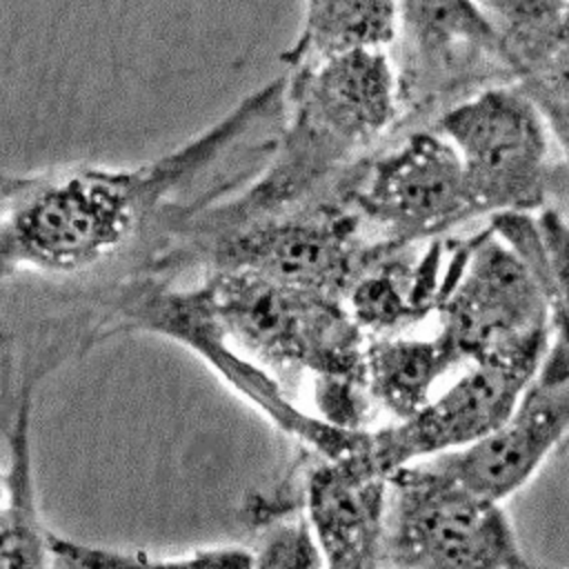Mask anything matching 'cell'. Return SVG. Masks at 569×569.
I'll return each mask as SVG.
<instances>
[{
  "label": "cell",
  "instance_id": "1",
  "mask_svg": "<svg viewBox=\"0 0 569 569\" xmlns=\"http://www.w3.org/2000/svg\"><path fill=\"white\" fill-rule=\"evenodd\" d=\"M282 109L278 76L193 138L136 167L0 169V291L22 276L71 280L140 253L153 271L204 209L264 167Z\"/></svg>",
  "mask_w": 569,
  "mask_h": 569
},
{
  "label": "cell",
  "instance_id": "2",
  "mask_svg": "<svg viewBox=\"0 0 569 569\" xmlns=\"http://www.w3.org/2000/svg\"><path fill=\"white\" fill-rule=\"evenodd\" d=\"M284 111L264 167L240 191L204 209L187 242L322 200L400 109L398 71L387 51H351L289 67Z\"/></svg>",
  "mask_w": 569,
  "mask_h": 569
},
{
  "label": "cell",
  "instance_id": "3",
  "mask_svg": "<svg viewBox=\"0 0 569 569\" xmlns=\"http://www.w3.org/2000/svg\"><path fill=\"white\" fill-rule=\"evenodd\" d=\"M169 282L178 284L229 347L271 373L289 393L302 380L311 387L365 385L369 336L342 298L240 267H207L189 282Z\"/></svg>",
  "mask_w": 569,
  "mask_h": 569
},
{
  "label": "cell",
  "instance_id": "4",
  "mask_svg": "<svg viewBox=\"0 0 569 569\" xmlns=\"http://www.w3.org/2000/svg\"><path fill=\"white\" fill-rule=\"evenodd\" d=\"M433 309L438 338L460 365L551 340V287L545 264L513 249L493 227L445 251Z\"/></svg>",
  "mask_w": 569,
  "mask_h": 569
},
{
  "label": "cell",
  "instance_id": "5",
  "mask_svg": "<svg viewBox=\"0 0 569 569\" xmlns=\"http://www.w3.org/2000/svg\"><path fill=\"white\" fill-rule=\"evenodd\" d=\"M387 567L538 569L502 502L471 491L433 460L407 465L389 478Z\"/></svg>",
  "mask_w": 569,
  "mask_h": 569
},
{
  "label": "cell",
  "instance_id": "6",
  "mask_svg": "<svg viewBox=\"0 0 569 569\" xmlns=\"http://www.w3.org/2000/svg\"><path fill=\"white\" fill-rule=\"evenodd\" d=\"M433 129L456 149L478 216L542 207L553 180V133L522 84L480 89Z\"/></svg>",
  "mask_w": 569,
  "mask_h": 569
},
{
  "label": "cell",
  "instance_id": "7",
  "mask_svg": "<svg viewBox=\"0 0 569 569\" xmlns=\"http://www.w3.org/2000/svg\"><path fill=\"white\" fill-rule=\"evenodd\" d=\"M549 342H529L465 365L418 411L369 427V449L380 467L398 469L469 447L491 433L536 376Z\"/></svg>",
  "mask_w": 569,
  "mask_h": 569
},
{
  "label": "cell",
  "instance_id": "8",
  "mask_svg": "<svg viewBox=\"0 0 569 569\" xmlns=\"http://www.w3.org/2000/svg\"><path fill=\"white\" fill-rule=\"evenodd\" d=\"M365 229L389 249L425 240L476 218L456 149L436 129L411 133L378 158L345 196Z\"/></svg>",
  "mask_w": 569,
  "mask_h": 569
},
{
  "label": "cell",
  "instance_id": "9",
  "mask_svg": "<svg viewBox=\"0 0 569 569\" xmlns=\"http://www.w3.org/2000/svg\"><path fill=\"white\" fill-rule=\"evenodd\" d=\"M569 433V336L551 333L545 358L511 413L485 438L431 458L471 491L505 502Z\"/></svg>",
  "mask_w": 569,
  "mask_h": 569
},
{
  "label": "cell",
  "instance_id": "10",
  "mask_svg": "<svg viewBox=\"0 0 569 569\" xmlns=\"http://www.w3.org/2000/svg\"><path fill=\"white\" fill-rule=\"evenodd\" d=\"M389 473L369 449V427L338 458H316L305 476V522L320 569H387Z\"/></svg>",
  "mask_w": 569,
  "mask_h": 569
},
{
  "label": "cell",
  "instance_id": "11",
  "mask_svg": "<svg viewBox=\"0 0 569 569\" xmlns=\"http://www.w3.org/2000/svg\"><path fill=\"white\" fill-rule=\"evenodd\" d=\"M396 9L405 49L400 100L407 91L451 87L485 67L511 71L493 27L473 0H396Z\"/></svg>",
  "mask_w": 569,
  "mask_h": 569
},
{
  "label": "cell",
  "instance_id": "12",
  "mask_svg": "<svg viewBox=\"0 0 569 569\" xmlns=\"http://www.w3.org/2000/svg\"><path fill=\"white\" fill-rule=\"evenodd\" d=\"M462 369L453 351L431 333L376 336L365 351V385L373 407L402 420L418 411L451 373Z\"/></svg>",
  "mask_w": 569,
  "mask_h": 569
},
{
  "label": "cell",
  "instance_id": "13",
  "mask_svg": "<svg viewBox=\"0 0 569 569\" xmlns=\"http://www.w3.org/2000/svg\"><path fill=\"white\" fill-rule=\"evenodd\" d=\"M396 38V0H305L300 29L280 62L289 69L351 51H387Z\"/></svg>",
  "mask_w": 569,
  "mask_h": 569
},
{
  "label": "cell",
  "instance_id": "14",
  "mask_svg": "<svg viewBox=\"0 0 569 569\" xmlns=\"http://www.w3.org/2000/svg\"><path fill=\"white\" fill-rule=\"evenodd\" d=\"M31 385L22 389L11 429L4 502L0 509V569H51L49 529L40 516L33 447H31Z\"/></svg>",
  "mask_w": 569,
  "mask_h": 569
},
{
  "label": "cell",
  "instance_id": "15",
  "mask_svg": "<svg viewBox=\"0 0 569 569\" xmlns=\"http://www.w3.org/2000/svg\"><path fill=\"white\" fill-rule=\"evenodd\" d=\"M51 569H258V551L240 545L200 547L178 556L113 549L49 533Z\"/></svg>",
  "mask_w": 569,
  "mask_h": 569
},
{
  "label": "cell",
  "instance_id": "16",
  "mask_svg": "<svg viewBox=\"0 0 569 569\" xmlns=\"http://www.w3.org/2000/svg\"><path fill=\"white\" fill-rule=\"evenodd\" d=\"M493 27L511 73L520 80L569 18V0H473Z\"/></svg>",
  "mask_w": 569,
  "mask_h": 569
},
{
  "label": "cell",
  "instance_id": "17",
  "mask_svg": "<svg viewBox=\"0 0 569 569\" xmlns=\"http://www.w3.org/2000/svg\"><path fill=\"white\" fill-rule=\"evenodd\" d=\"M518 84L545 113H569V18Z\"/></svg>",
  "mask_w": 569,
  "mask_h": 569
},
{
  "label": "cell",
  "instance_id": "18",
  "mask_svg": "<svg viewBox=\"0 0 569 569\" xmlns=\"http://www.w3.org/2000/svg\"><path fill=\"white\" fill-rule=\"evenodd\" d=\"M258 569H320L318 549L305 518L273 527L258 549Z\"/></svg>",
  "mask_w": 569,
  "mask_h": 569
},
{
  "label": "cell",
  "instance_id": "19",
  "mask_svg": "<svg viewBox=\"0 0 569 569\" xmlns=\"http://www.w3.org/2000/svg\"><path fill=\"white\" fill-rule=\"evenodd\" d=\"M545 118L551 127V133L558 142V147L562 149L565 164H567V178H569V113H545Z\"/></svg>",
  "mask_w": 569,
  "mask_h": 569
},
{
  "label": "cell",
  "instance_id": "20",
  "mask_svg": "<svg viewBox=\"0 0 569 569\" xmlns=\"http://www.w3.org/2000/svg\"><path fill=\"white\" fill-rule=\"evenodd\" d=\"M2 502H4V476L0 473V509H2Z\"/></svg>",
  "mask_w": 569,
  "mask_h": 569
}]
</instances>
